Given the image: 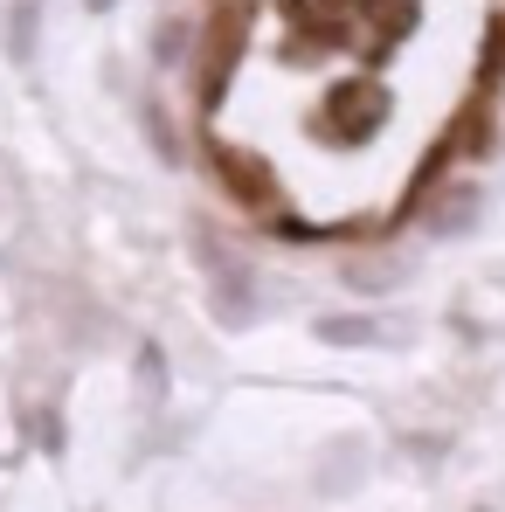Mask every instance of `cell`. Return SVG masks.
<instances>
[{"mask_svg": "<svg viewBox=\"0 0 505 512\" xmlns=\"http://www.w3.org/2000/svg\"><path fill=\"white\" fill-rule=\"evenodd\" d=\"M7 49H14L21 63L35 56V0H21V7H14V28H7Z\"/></svg>", "mask_w": 505, "mask_h": 512, "instance_id": "6da1fadb", "label": "cell"}, {"mask_svg": "<svg viewBox=\"0 0 505 512\" xmlns=\"http://www.w3.org/2000/svg\"><path fill=\"white\" fill-rule=\"evenodd\" d=\"M90 7H111V0H90Z\"/></svg>", "mask_w": 505, "mask_h": 512, "instance_id": "7a4b0ae2", "label": "cell"}]
</instances>
